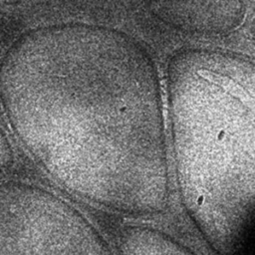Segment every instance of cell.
Instances as JSON below:
<instances>
[{
    "instance_id": "3957f363",
    "label": "cell",
    "mask_w": 255,
    "mask_h": 255,
    "mask_svg": "<svg viewBox=\"0 0 255 255\" xmlns=\"http://www.w3.org/2000/svg\"><path fill=\"white\" fill-rule=\"evenodd\" d=\"M0 255H115L96 226L44 187L0 182Z\"/></svg>"
},
{
    "instance_id": "ba28073f",
    "label": "cell",
    "mask_w": 255,
    "mask_h": 255,
    "mask_svg": "<svg viewBox=\"0 0 255 255\" xmlns=\"http://www.w3.org/2000/svg\"><path fill=\"white\" fill-rule=\"evenodd\" d=\"M249 35L252 42L255 44V17L251 20L249 25Z\"/></svg>"
},
{
    "instance_id": "8992f818",
    "label": "cell",
    "mask_w": 255,
    "mask_h": 255,
    "mask_svg": "<svg viewBox=\"0 0 255 255\" xmlns=\"http://www.w3.org/2000/svg\"><path fill=\"white\" fill-rule=\"evenodd\" d=\"M14 163V151L12 145L0 126V171L7 170Z\"/></svg>"
},
{
    "instance_id": "7a4b0ae2",
    "label": "cell",
    "mask_w": 255,
    "mask_h": 255,
    "mask_svg": "<svg viewBox=\"0 0 255 255\" xmlns=\"http://www.w3.org/2000/svg\"><path fill=\"white\" fill-rule=\"evenodd\" d=\"M184 209L217 255H235L255 226V61L182 47L165 70Z\"/></svg>"
},
{
    "instance_id": "277c9868",
    "label": "cell",
    "mask_w": 255,
    "mask_h": 255,
    "mask_svg": "<svg viewBox=\"0 0 255 255\" xmlns=\"http://www.w3.org/2000/svg\"><path fill=\"white\" fill-rule=\"evenodd\" d=\"M145 12L167 29L186 36L219 37L241 26L244 0H142Z\"/></svg>"
},
{
    "instance_id": "6da1fadb",
    "label": "cell",
    "mask_w": 255,
    "mask_h": 255,
    "mask_svg": "<svg viewBox=\"0 0 255 255\" xmlns=\"http://www.w3.org/2000/svg\"><path fill=\"white\" fill-rule=\"evenodd\" d=\"M0 104L36 164L67 191L129 217L165 210L160 79L136 37L78 21L29 29L0 59Z\"/></svg>"
},
{
    "instance_id": "5b68a950",
    "label": "cell",
    "mask_w": 255,
    "mask_h": 255,
    "mask_svg": "<svg viewBox=\"0 0 255 255\" xmlns=\"http://www.w3.org/2000/svg\"><path fill=\"white\" fill-rule=\"evenodd\" d=\"M120 243L126 255H197L165 233L147 226H125Z\"/></svg>"
},
{
    "instance_id": "52a82bcc",
    "label": "cell",
    "mask_w": 255,
    "mask_h": 255,
    "mask_svg": "<svg viewBox=\"0 0 255 255\" xmlns=\"http://www.w3.org/2000/svg\"><path fill=\"white\" fill-rule=\"evenodd\" d=\"M25 0H0L1 6H8V7H14L22 4Z\"/></svg>"
}]
</instances>
